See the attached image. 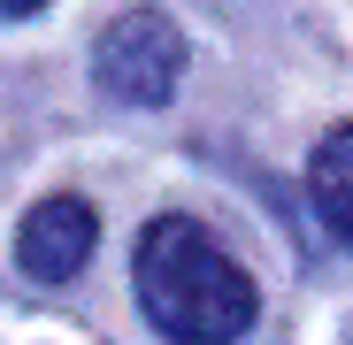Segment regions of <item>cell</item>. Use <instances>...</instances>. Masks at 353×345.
<instances>
[{"mask_svg":"<svg viewBox=\"0 0 353 345\" xmlns=\"http://www.w3.org/2000/svg\"><path fill=\"white\" fill-rule=\"evenodd\" d=\"M92 70L115 100H131V107H154L176 92V70H185V39H176V23L161 8H131V16H115L100 31V54H92Z\"/></svg>","mask_w":353,"mask_h":345,"instance_id":"obj_2","label":"cell"},{"mask_svg":"<svg viewBox=\"0 0 353 345\" xmlns=\"http://www.w3.org/2000/svg\"><path fill=\"white\" fill-rule=\"evenodd\" d=\"M92 238H100V215H92L77 192H54V200H39V207L23 215L16 261H23V276H39V284H70V276L92 261Z\"/></svg>","mask_w":353,"mask_h":345,"instance_id":"obj_3","label":"cell"},{"mask_svg":"<svg viewBox=\"0 0 353 345\" xmlns=\"http://www.w3.org/2000/svg\"><path fill=\"white\" fill-rule=\"evenodd\" d=\"M307 192H315V215L338 230V238H353V123H338V131L315 146Z\"/></svg>","mask_w":353,"mask_h":345,"instance_id":"obj_4","label":"cell"},{"mask_svg":"<svg viewBox=\"0 0 353 345\" xmlns=\"http://www.w3.org/2000/svg\"><path fill=\"white\" fill-rule=\"evenodd\" d=\"M139 307L169 345H239L254 330V276L192 215H161L139 238Z\"/></svg>","mask_w":353,"mask_h":345,"instance_id":"obj_1","label":"cell"},{"mask_svg":"<svg viewBox=\"0 0 353 345\" xmlns=\"http://www.w3.org/2000/svg\"><path fill=\"white\" fill-rule=\"evenodd\" d=\"M0 8H8V16H31V8H46V0H0Z\"/></svg>","mask_w":353,"mask_h":345,"instance_id":"obj_5","label":"cell"}]
</instances>
